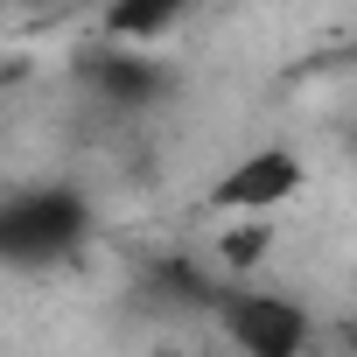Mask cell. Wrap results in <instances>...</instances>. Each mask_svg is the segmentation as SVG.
I'll return each mask as SVG.
<instances>
[{"instance_id":"cell-1","label":"cell","mask_w":357,"mask_h":357,"mask_svg":"<svg viewBox=\"0 0 357 357\" xmlns=\"http://www.w3.org/2000/svg\"><path fill=\"white\" fill-rule=\"evenodd\" d=\"M84 204L77 190H22L0 204V259L8 266H56L84 238Z\"/></svg>"},{"instance_id":"cell-7","label":"cell","mask_w":357,"mask_h":357,"mask_svg":"<svg viewBox=\"0 0 357 357\" xmlns=\"http://www.w3.org/2000/svg\"><path fill=\"white\" fill-rule=\"evenodd\" d=\"M36 8H50V0H22V15H36Z\"/></svg>"},{"instance_id":"cell-3","label":"cell","mask_w":357,"mask_h":357,"mask_svg":"<svg viewBox=\"0 0 357 357\" xmlns=\"http://www.w3.org/2000/svg\"><path fill=\"white\" fill-rule=\"evenodd\" d=\"M225 336L245 357H294L308 343V315H301V301H280V294H231Z\"/></svg>"},{"instance_id":"cell-6","label":"cell","mask_w":357,"mask_h":357,"mask_svg":"<svg viewBox=\"0 0 357 357\" xmlns=\"http://www.w3.org/2000/svg\"><path fill=\"white\" fill-rule=\"evenodd\" d=\"M218 252H225V266H259L266 259V225L252 218V225H231L225 238H218Z\"/></svg>"},{"instance_id":"cell-5","label":"cell","mask_w":357,"mask_h":357,"mask_svg":"<svg viewBox=\"0 0 357 357\" xmlns=\"http://www.w3.org/2000/svg\"><path fill=\"white\" fill-rule=\"evenodd\" d=\"M190 8H197V0H105V43L147 50V43H161L175 22H183Z\"/></svg>"},{"instance_id":"cell-2","label":"cell","mask_w":357,"mask_h":357,"mask_svg":"<svg viewBox=\"0 0 357 357\" xmlns=\"http://www.w3.org/2000/svg\"><path fill=\"white\" fill-rule=\"evenodd\" d=\"M294 190H308V161L294 154V147H252V154H238L218 183H211V211H225V218H266V211H280Z\"/></svg>"},{"instance_id":"cell-4","label":"cell","mask_w":357,"mask_h":357,"mask_svg":"<svg viewBox=\"0 0 357 357\" xmlns=\"http://www.w3.org/2000/svg\"><path fill=\"white\" fill-rule=\"evenodd\" d=\"M91 91H98V98H112V105H147V98H161V91H168V70H161V63H147L133 43H112V50H98V56H91Z\"/></svg>"}]
</instances>
